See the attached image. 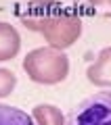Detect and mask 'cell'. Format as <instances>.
Here are the masks:
<instances>
[{
	"instance_id": "cell-1",
	"label": "cell",
	"mask_w": 111,
	"mask_h": 125,
	"mask_svg": "<svg viewBox=\"0 0 111 125\" xmlns=\"http://www.w3.org/2000/svg\"><path fill=\"white\" fill-rule=\"evenodd\" d=\"M21 23L31 31H38L50 48L65 50L73 46L82 36V19L78 13H69L57 0H31L25 4Z\"/></svg>"
},
{
	"instance_id": "cell-2",
	"label": "cell",
	"mask_w": 111,
	"mask_h": 125,
	"mask_svg": "<svg viewBox=\"0 0 111 125\" xmlns=\"http://www.w3.org/2000/svg\"><path fill=\"white\" fill-rule=\"evenodd\" d=\"M23 71L34 83L57 85L69 75V58L63 50L50 48V46L34 48L23 58Z\"/></svg>"
},
{
	"instance_id": "cell-3",
	"label": "cell",
	"mask_w": 111,
	"mask_h": 125,
	"mask_svg": "<svg viewBox=\"0 0 111 125\" xmlns=\"http://www.w3.org/2000/svg\"><path fill=\"white\" fill-rule=\"evenodd\" d=\"M67 125H111V92H97L82 100L71 111Z\"/></svg>"
},
{
	"instance_id": "cell-4",
	"label": "cell",
	"mask_w": 111,
	"mask_h": 125,
	"mask_svg": "<svg viewBox=\"0 0 111 125\" xmlns=\"http://www.w3.org/2000/svg\"><path fill=\"white\" fill-rule=\"evenodd\" d=\"M86 77L97 88L111 90V46L103 48L97 54V61L86 69Z\"/></svg>"
},
{
	"instance_id": "cell-5",
	"label": "cell",
	"mask_w": 111,
	"mask_h": 125,
	"mask_svg": "<svg viewBox=\"0 0 111 125\" xmlns=\"http://www.w3.org/2000/svg\"><path fill=\"white\" fill-rule=\"evenodd\" d=\"M21 50V36L15 25L0 21V62L13 61Z\"/></svg>"
},
{
	"instance_id": "cell-6",
	"label": "cell",
	"mask_w": 111,
	"mask_h": 125,
	"mask_svg": "<svg viewBox=\"0 0 111 125\" xmlns=\"http://www.w3.org/2000/svg\"><path fill=\"white\" fill-rule=\"evenodd\" d=\"M31 119H34L36 125H67L61 108L55 106V104H48V102L36 104L31 108Z\"/></svg>"
},
{
	"instance_id": "cell-7",
	"label": "cell",
	"mask_w": 111,
	"mask_h": 125,
	"mask_svg": "<svg viewBox=\"0 0 111 125\" xmlns=\"http://www.w3.org/2000/svg\"><path fill=\"white\" fill-rule=\"evenodd\" d=\"M0 125H36L31 115L17 106L9 104H0Z\"/></svg>"
},
{
	"instance_id": "cell-8",
	"label": "cell",
	"mask_w": 111,
	"mask_h": 125,
	"mask_svg": "<svg viewBox=\"0 0 111 125\" xmlns=\"http://www.w3.org/2000/svg\"><path fill=\"white\" fill-rule=\"evenodd\" d=\"M15 85H17V75L11 69L0 67V98H4L9 94H13Z\"/></svg>"
},
{
	"instance_id": "cell-9",
	"label": "cell",
	"mask_w": 111,
	"mask_h": 125,
	"mask_svg": "<svg viewBox=\"0 0 111 125\" xmlns=\"http://www.w3.org/2000/svg\"><path fill=\"white\" fill-rule=\"evenodd\" d=\"M88 6L101 17H111V0H88Z\"/></svg>"
}]
</instances>
